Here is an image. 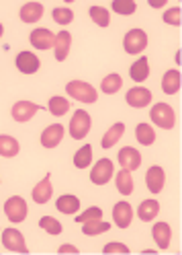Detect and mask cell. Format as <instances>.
Masks as SVG:
<instances>
[{"label": "cell", "instance_id": "1", "mask_svg": "<svg viewBox=\"0 0 182 255\" xmlns=\"http://www.w3.org/2000/svg\"><path fill=\"white\" fill-rule=\"evenodd\" d=\"M150 118L158 128H162V130H170V128H174V122H176V116H174L172 107L166 105V103L154 105L152 111H150Z\"/></svg>", "mask_w": 182, "mask_h": 255}, {"label": "cell", "instance_id": "2", "mask_svg": "<svg viewBox=\"0 0 182 255\" xmlns=\"http://www.w3.org/2000/svg\"><path fill=\"white\" fill-rule=\"evenodd\" d=\"M65 91H68V95H72L76 101H82V103H94L96 97H98L96 89L90 87L88 83H82V81H72V83H68Z\"/></svg>", "mask_w": 182, "mask_h": 255}, {"label": "cell", "instance_id": "3", "mask_svg": "<svg viewBox=\"0 0 182 255\" xmlns=\"http://www.w3.org/2000/svg\"><path fill=\"white\" fill-rule=\"evenodd\" d=\"M4 214L10 222H23L27 218V202L19 196H12L4 204Z\"/></svg>", "mask_w": 182, "mask_h": 255}, {"label": "cell", "instance_id": "4", "mask_svg": "<svg viewBox=\"0 0 182 255\" xmlns=\"http://www.w3.org/2000/svg\"><path fill=\"white\" fill-rule=\"evenodd\" d=\"M123 45H125V52L127 54H139L145 50L147 45V35L143 29H131L129 33L125 35L123 39Z\"/></svg>", "mask_w": 182, "mask_h": 255}, {"label": "cell", "instance_id": "5", "mask_svg": "<svg viewBox=\"0 0 182 255\" xmlns=\"http://www.w3.org/2000/svg\"><path fill=\"white\" fill-rule=\"evenodd\" d=\"M90 130V116L86 111H76L70 122V136L74 140H82Z\"/></svg>", "mask_w": 182, "mask_h": 255}, {"label": "cell", "instance_id": "6", "mask_svg": "<svg viewBox=\"0 0 182 255\" xmlns=\"http://www.w3.org/2000/svg\"><path fill=\"white\" fill-rule=\"evenodd\" d=\"M111 177H113V161H109V158H101V161L94 165L92 173H90L92 183L105 185V183L111 181Z\"/></svg>", "mask_w": 182, "mask_h": 255}, {"label": "cell", "instance_id": "7", "mask_svg": "<svg viewBox=\"0 0 182 255\" xmlns=\"http://www.w3.org/2000/svg\"><path fill=\"white\" fill-rule=\"evenodd\" d=\"M2 243L8 251H16V253H29L27 245H25V239L23 235L16 231V229H6L2 231Z\"/></svg>", "mask_w": 182, "mask_h": 255}, {"label": "cell", "instance_id": "8", "mask_svg": "<svg viewBox=\"0 0 182 255\" xmlns=\"http://www.w3.org/2000/svg\"><path fill=\"white\" fill-rule=\"evenodd\" d=\"M113 218H115V225L119 229H127L131 225V220H133V208H131V204L117 202L113 208Z\"/></svg>", "mask_w": 182, "mask_h": 255}, {"label": "cell", "instance_id": "9", "mask_svg": "<svg viewBox=\"0 0 182 255\" xmlns=\"http://www.w3.org/2000/svg\"><path fill=\"white\" fill-rule=\"evenodd\" d=\"M117 161H119V165H121L125 171H135V169H139V165H141V154H139L135 148L125 146V148L119 150Z\"/></svg>", "mask_w": 182, "mask_h": 255}, {"label": "cell", "instance_id": "10", "mask_svg": "<svg viewBox=\"0 0 182 255\" xmlns=\"http://www.w3.org/2000/svg\"><path fill=\"white\" fill-rule=\"evenodd\" d=\"M31 43L37 47V50H49V47L56 45V35L52 33V29H35L31 33Z\"/></svg>", "mask_w": 182, "mask_h": 255}, {"label": "cell", "instance_id": "11", "mask_svg": "<svg viewBox=\"0 0 182 255\" xmlns=\"http://www.w3.org/2000/svg\"><path fill=\"white\" fill-rule=\"evenodd\" d=\"M164 181H166V175H164V169L158 165H154L145 173V183H147V189H150L152 194H160L164 189Z\"/></svg>", "mask_w": 182, "mask_h": 255}, {"label": "cell", "instance_id": "12", "mask_svg": "<svg viewBox=\"0 0 182 255\" xmlns=\"http://www.w3.org/2000/svg\"><path fill=\"white\" fill-rule=\"evenodd\" d=\"M63 138V126L60 124H52L49 128H45L43 134H41V144L45 148H56Z\"/></svg>", "mask_w": 182, "mask_h": 255}, {"label": "cell", "instance_id": "13", "mask_svg": "<svg viewBox=\"0 0 182 255\" xmlns=\"http://www.w3.org/2000/svg\"><path fill=\"white\" fill-rule=\"evenodd\" d=\"M16 68H19L23 74H33L39 70V58L33 52H21L16 56Z\"/></svg>", "mask_w": 182, "mask_h": 255}, {"label": "cell", "instance_id": "14", "mask_svg": "<svg viewBox=\"0 0 182 255\" xmlns=\"http://www.w3.org/2000/svg\"><path fill=\"white\" fill-rule=\"evenodd\" d=\"M127 103L131 107H147V103L152 101V91L150 89H143V87H135V89H131L127 93Z\"/></svg>", "mask_w": 182, "mask_h": 255}, {"label": "cell", "instance_id": "15", "mask_svg": "<svg viewBox=\"0 0 182 255\" xmlns=\"http://www.w3.org/2000/svg\"><path fill=\"white\" fill-rule=\"evenodd\" d=\"M37 111H39V105L31 103V101H19L12 107V118H14V122H29Z\"/></svg>", "mask_w": 182, "mask_h": 255}, {"label": "cell", "instance_id": "16", "mask_svg": "<svg viewBox=\"0 0 182 255\" xmlns=\"http://www.w3.org/2000/svg\"><path fill=\"white\" fill-rule=\"evenodd\" d=\"M49 177L52 175H45V177L33 187V202H37V204H45V202H49V198H52V194H54V187H52V181H49Z\"/></svg>", "mask_w": 182, "mask_h": 255}, {"label": "cell", "instance_id": "17", "mask_svg": "<svg viewBox=\"0 0 182 255\" xmlns=\"http://www.w3.org/2000/svg\"><path fill=\"white\" fill-rule=\"evenodd\" d=\"M152 237H154V241L158 243L160 249H168L170 239H172L170 225H166V222H158V225H154V229H152Z\"/></svg>", "mask_w": 182, "mask_h": 255}, {"label": "cell", "instance_id": "18", "mask_svg": "<svg viewBox=\"0 0 182 255\" xmlns=\"http://www.w3.org/2000/svg\"><path fill=\"white\" fill-rule=\"evenodd\" d=\"M70 45H72V35L68 33V31H60V33L56 35V58L61 62V60H65L68 58V54H70Z\"/></svg>", "mask_w": 182, "mask_h": 255}, {"label": "cell", "instance_id": "19", "mask_svg": "<svg viewBox=\"0 0 182 255\" xmlns=\"http://www.w3.org/2000/svg\"><path fill=\"white\" fill-rule=\"evenodd\" d=\"M180 85H182V76L178 70H168L162 78V91L166 95H174L180 91Z\"/></svg>", "mask_w": 182, "mask_h": 255}, {"label": "cell", "instance_id": "20", "mask_svg": "<svg viewBox=\"0 0 182 255\" xmlns=\"http://www.w3.org/2000/svg\"><path fill=\"white\" fill-rule=\"evenodd\" d=\"M43 17V6L39 2H27L21 8V21L23 23H37Z\"/></svg>", "mask_w": 182, "mask_h": 255}, {"label": "cell", "instance_id": "21", "mask_svg": "<svg viewBox=\"0 0 182 255\" xmlns=\"http://www.w3.org/2000/svg\"><path fill=\"white\" fill-rule=\"evenodd\" d=\"M158 212H160V204H158L156 200H145V202L139 204V208H137V216H139L143 222L154 220V218L158 216Z\"/></svg>", "mask_w": 182, "mask_h": 255}, {"label": "cell", "instance_id": "22", "mask_svg": "<svg viewBox=\"0 0 182 255\" xmlns=\"http://www.w3.org/2000/svg\"><path fill=\"white\" fill-rule=\"evenodd\" d=\"M129 74H131V78H133L135 83H141V81H145V78L150 76V64H147V58H139L137 62H133V64H131Z\"/></svg>", "mask_w": 182, "mask_h": 255}, {"label": "cell", "instance_id": "23", "mask_svg": "<svg viewBox=\"0 0 182 255\" xmlns=\"http://www.w3.org/2000/svg\"><path fill=\"white\" fill-rule=\"evenodd\" d=\"M56 208L61 212V214H74L76 210H80V200L76 198V196H61V198H58V202H56Z\"/></svg>", "mask_w": 182, "mask_h": 255}, {"label": "cell", "instance_id": "24", "mask_svg": "<svg viewBox=\"0 0 182 255\" xmlns=\"http://www.w3.org/2000/svg\"><path fill=\"white\" fill-rule=\"evenodd\" d=\"M123 132H125V126L121 124V122H117L113 128H109V132L103 136V148H111L113 144H117V142L121 140V136H123Z\"/></svg>", "mask_w": 182, "mask_h": 255}, {"label": "cell", "instance_id": "25", "mask_svg": "<svg viewBox=\"0 0 182 255\" xmlns=\"http://www.w3.org/2000/svg\"><path fill=\"white\" fill-rule=\"evenodd\" d=\"M19 142L12 136H0V156H6V158H12L19 154Z\"/></svg>", "mask_w": 182, "mask_h": 255}, {"label": "cell", "instance_id": "26", "mask_svg": "<svg viewBox=\"0 0 182 255\" xmlns=\"http://www.w3.org/2000/svg\"><path fill=\"white\" fill-rule=\"evenodd\" d=\"M111 229L109 222H103L101 218H94V220H86L82 222V233L84 235H101V233H107Z\"/></svg>", "mask_w": 182, "mask_h": 255}, {"label": "cell", "instance_id": "27", "mask_svg": "<svg viewBox=\"0 0 182 255\" xmlns=\"http://www.w3.org/2000/svg\"><path fill=\"white\" fill-rule=\"evenodd\" d=\"M135 138H137L139 144L150 146V144H154V140H156V132H154V128H152V126L139 124V126H137V130H135Z\"/></svg>", "mask_w": 182, "mask_h": 255}, {"label": "cell", "instance_id": "28", "mask_svg": "<svg viewBox=\"0 0 182 255\" xmlns=\"http://www.w3.org/2000/svg\"><path fill=\"white\" fill-rule=\"evenodd\" d=\"M117 189H119V194H123V196H129L131 191H133V179H131V171H119L117 175Z\"/></svg>", "mask_w": 182, "mask_h": 255}, {"label": "cell", "instance_id": "29", "mask_svg": "<svg viewBox=\"0 0 182 255\" xmlns=\"http://www.w3.org/2000/svg\"><path fill=\"white\" fill-rule=\"evenodd\" d=\"M121 87H123V78H121L117 72H115V74H109L107 78H103V85H101L103 93H109V95H115Z\"/></svg>", "mask_w": 182, "mask_h": 255}, {"label": "cell", "instance_id": "30", "mask_svg": "<svg viewBox=\"0 0 182 255\" xmlns=\"http://www.w3.org/2000/svg\"><path fill=\"white\" fill-rule=\"evenodd\" d=\"M90 161H92V146L90 144H84L74 154V165L78 169H86L90 165Z\"/></svg>", "mask_w": 182, "mask_h": 255}, {"label": "cell", "instance_id": "31", "mask_svg": "<svg viewBox=\"0 0 182 255\" xmlns=\"http://www.w3.org/2000/svg\"><path fill=\"white\" fill-rule=\"evenodd\" d=\"M70 109V103H68V99L65 97H52L49 99V111L56 116V118H61V116H65V111Z\"/></svg>", "mask_w": 182, "mask_h": 255}, {"label": "cell", "instance_id": "32", "mask_svg": "<svg viewBox=\"0 0 182 255\" xmlns=\"http://www.w3.org/2000/svg\"><path fill=\"white\" fill-rule=\"evenodd\" d=\"M90 19L98 27H107L109 25V12L103 6H90Z\"/></svg>", "mask_w": 182, "mask_h": 255}, {"label": "cell", "instance_id": "33", "mask_svg": "<svg viewBox=\"0 0 182 255\" xmlns=\"http://www.w3.org/2000/svg\"><path fill=\"white\" fill-rule=\"evenodd\" d=\"M113 10L119 12V14H133L135 2L133 0H113Z\"/></svg>", "mask_w": 182, "mask_h": 255}, {"label": "cell", "instance_id": "34", "mask_svg": "<svg viewBox=\"0 0 182 255\" xmlns=\"http://www.w3.org/2000/svg\"><path fill=\"white\" fill-rule=\"evenodd\" d=\"M39 227H41L43 231H47L49 235H60V233H61V225H60L56 218H52V216H43V218L39 220Z\"/></svg>", "mask_w": 182, "mask_h": 255}, {"label": "cell", "instance_id": "35", "mask_svg": "<svg viewBox=\"0 0 182 255\" xmlns=\"http://www.w3.org/2000/svg\"><path fill=\"white\" fill-rule=\"evenodd\" d=\"M54 21L60 23V25H70L74 21V12L70 8H65V6H60L54 10Z\"/></svg>", "mask_w": 182, "mask_h": 255}, {"label": "cell", "instance_id": "36", "mask_svg": "<svg viewBox=\"0 0 182 255\" xmlns=\"http://www.w3.org/2000/svg\"><path fill=\"white\" fill-rule=\"evenodd\" d=\"M164 23H168V25H180L182 23V10L180 8H170L164 12Z\"/></svg>", "mask_w": 182, "mask_h": 255}, {"label": "cell", "instance_id": "37", "mask_svg": "<svg viewBox=\"0 0 182 255\" xmlns=\"http://www.w3.org/2000/svg\"><path fill=\"white\" fill-rule=\"evenodd\" d=\"M94 218H103V210H101V208H96V206H94V208H88L86 212H82L80 216H76V222H80V225H82V222L94 220Z\"/></svg>", "mask_w": 182, "mask_h": 255}, {"label": "cell", "instance_id": "38", "mask_svg": "<svg viewBox=\"0 0 182 255\" xmlns=\"http://www.w3.org/2000/svg\"><path fill=\"white\" fill-rule=\"evenodd\" d=\"M105 253H129V249L123 245V243H117V241H113L109 245H105Z\"/></svg>", "mask_w": 182, "mask_h": 255}, {"label": "cell", "instance_id": "39", "mask_svg": "<svg viewBox=\"0 0 182 255\" xmlns=\"http://www.w3.org/2000/svg\"><path fill=\"white\" fill-rule=\"evenodd\" d=\"M58 251H60V253H78V249L72 247V245H61Z\"/></svg>", "mask_w": 182, "mask_h": 255}, {"label": "cell", "instance_id": "40", "mask_svg": "<svg viewBox=\"0 0 182 255\" xmlns=\"http://www.w3.org/2000/svg\"><path fill=\"white\" fill-rule=\"evenodd\" d=\"M2 33H4V27H2V25H0V37H2Z\"/></svg>", "mask_w": 182, "mask_h": 255}]
</instances>
